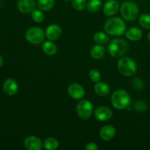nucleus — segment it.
<instances>
[{
  "mask_svg": "<svg viewBox=\"0 0 150 150\" xmlns=\"http://www.w3.org/2000/svg\"><path fill=\"white\" fill-rule=\"evenodd\" d=\"M105 32L112 36H120L125 32L126 24L120 18L112 17L104 25Z\"/></svg>",
  "mask_w": 150,
  "mask_h": 150,
  "instance_id": "f257e3e1",
  "label": "nucleus"
},
{
  "mask_svg": "<svg viewBox=\"0 0 150 150\" xmlns=\"http://www.w3.org/2000/svg\"><path fill=\"white\" fill-rule=\"evenodd\" d=\"M111 103L117 109H125L130 105L131 98L127 92L120 89L114 92L111 96Z\"/></svg>",
  "mask_w": 150,
  "mask_h": 150,
  "instance_id": "f03ea898",
  "label": "nucleus"
},
{
  "mask_svg": "<svg viewBox=\"0 0 150 150\" xmlns=\"http://www.w3.org/2000/svg\"><path fill=\"white\" fill-rule=\"evenodd\" d=\"M128 44L122 39H113L108 45V51L113 57H121L127 52Z\"/></svg>",
  "mask_w": 150,
  "mask_h": 150,
  "instance_id": "7ed1b4c3",
  "label": "nucleus"
},
{
  "mask_svg": "<svg viewBox=\"0 0 150 150\" xmlns=\"http://www.w3.org/2000/svg\"><path fill=\"white\" fill-rule=\"evenodd\" d=\"M118 69L120 73L125 76H132L137 70L136 63L130 57H123L118 61Z\"/></svg>",
  "mask_w": 150,
  "mask_h": 150,
  "instance_id": "20e7f679",
  "label": "nucleus"
},
{
  "mask_svg": "<svg viewBox=\"0 0 150 150\" xmlns=\"http://www.w3.org/2000/svg\"><path fill=\"white\" fill-rule=\"evenodd\" d=\"M120 12L125 20L133 21L139 16V7L133 1H125L122 5Z\"/></svg>",
  "mask_w": 150,
  "mask_h": 150,
  "instance_id": "39448f33",
  "label": "nucleus"
},
{
  "mask_svg": "<svg viewBox=\"0 0 150 150\" xmlns=\"http://www.w3.org/2000/svg\"><path fill=\"white\" fill-rule=\"evenodd\" d=\"M45 33L42 29L38 26L31 27L26 31V39L28 42L32 44H40L45 39Z\"/></svg>",
  "mask_w": 150,
  "mask_h": 150,
  "instance_id": "423d86ee",
  "label": "nucleus"
},
{
  "mask_svg": "<svg viewBox=\"0 0 150 150\" xmlns=\"http://www.w3.org/2000/svg\"><path fill=\"white\" fill-rule=\"evenodd\" d=\"M78 115L82 119H88L93 112V105L88 100H82L78 103L76 107Z\"/></svg>",
  "mask_w": 150,
  "mask_h": 150,
  "instance_id": "0eeeda50",
  "label": "nucleus"
},
{
  "mask_svg": "<svg viewBox=\"0 0 150 150\" xmlns=\"http://www.w3.org/2000/svg\"><path fill=\"white\" fill-rule=\"evenodd\" d=\"M67 92L71 98L76 100H81L83 98L85 95V91L83 86L76 83L70 84L68 86Z\"/></svg>",
  "mask_w": 150,
  "mask_h": 150,
  "instance_id": "6e6552de",
  "label": "nucleus"
},
{
  "mask_svg": "<svg viewBox=\"0 0 150 150\" xmlns=\"http://www.w3.org/2000/svg\"><path fill=\"white\" fill-rule=\"evenodd\" d=\"M95 117L99 121H107L112 117V111L107 106H99L95 109Z\"/></svg>",
  "mask_w": 150,
  "mask_h": 150,
  "instance_id": "1a4fd4ad",
  "label": "nucleus"
},
{
  "mask_svg": "<svg viewBox=\"0 0 150 150\" xmlns=\"http://www.w3.org/2000/svg\"><path fill=\"white\" fill-rule=\"evenodd\" d=\"M24 146L28 150H40L42 149V142L38 137L34 136H27L24 139Z\"/></svg>",
  "mask_w": 150,
  "mask_h": 150,
  "instance_id": "9d476101",
  "label": "nucleus"
},
{
  "mask_svg": "<svg viewBox=\"0 0 150 150\" xmlns=\"http://www.w3.org/2000/svg\"><path fill=\"white\" fill-rule=\"evenodd\" d=\"M45 35L50 40H57L62 35L61 27L57 24L49 25L45 30Z\"/></svg>",
  "mask_w": 150,
  "mask_h": 150,
  "instance_id": "9b49d317",
  "label": "nucleus"
},
{
  "mask_svg": "<svg viewBox=\"0 0 150 150\" xmlns=\"http://www.w3.org/2000/svg\"><path fill=\"white\" fill-rule=\"evenodd\" d=\"M36 4L35 0H18L17 2L18 10L23 13L32 12L35 9Z\"/></svg>",
  "mask_w": 150,
  "mask_h": 150,
  "instance_id": "f8f14e48",
  "label": "nucleus"
},
{
  "mask_svg": "<svg viewBox=\"0 0 150 150\" xmlns=\"http://www.w3.org/2000/svg\"><path fill=\"white\" fill-rule=\"evenodd\" d=\"M3 90L8 95H16L18 90L17 82L13 79H6L3 83Z\"/></svg>",
  "mask_w": 150,
  "mask_h": 150,
  "instance_id": "ddd939ff",
  "label": "nucleus"
},
{
  "mask_svg": "<svg viewBox=\"0 0 150 150\" xmlns=\"http://www.w3.org/2000/svg\"><path fill=\"white\" fill-rule=\"evenodd\" d=\"M116 135V129L114 126L110 125H105L100 129V136L101 139L105 141H110L112 139H114V137Z\"/></svg>",
  "mask_w": 150,
  "mask_h": 150,
  "instance_id": "4468645a",
  "label": "nucleus"
},
{
  "mask_svg": "<svg viewBox=\"0 0 150 150\" xmlns=\"http://www.w3.org/2000/svg\"><path fill=\"white\" fill-rule=\"evenodd\" d=\"M119 2L117 0H108L103 6V13L107 16H114L119 10Z\"/></svg>",
  "mask_w": 150,
  "mask_h": 150,
  "instance_id": "2eb2a0df",
  "label": "nucleus"
},
{
  "mask_svg": "<svg viewBox=\"0 0 150 150\" xmlns=\"http://www.w3.org/2000/svg\"><path fill=\"white\" fill-rule=\"evenodd\" d=\"M95 91L97 95L101 97H104L109 94L110 87L108 84H107L105 82L98 81L95 85Z\"/></svg>",
  "mask_w": 150,
  "mask_h": 150,
  "instance_id": "dca6fc26",
  "label": "nucleus"
},
{
  "mask_svg": "<svg viewBox=\"0 0 150 150\" xmlns=\"http://www.w3.org/2000/svg\"><path fill=\"white\" fill-rule=\"evenodd\" d=\"M126 37L130 40L138 41L142 38V32L137 27H131L126 32Z\"/></svg>",
  "mask_w": 150,
  "mask_h": 150,
  "instance_id": "f3484780",
  "label": "nucleus"
},
{
  "mask_svg": "<svg viewBox=\"0 0 150 150\" xmlns=\"http://www.w3.org/2000/svg\"><path fill=\"white\" fill-rule=\"evenodd\" d=\"M91 57L95 59H101L105 54V48L100 44L94 45L91 49Z\"/></svg>",
  "mask_w": 150,
  "mask_h": 150,
  "instance_id": "a211bd4d",
  "label": "nucleus"
},
{
  "mask_svg": "<svg viewBox=\"0 0 150 150\" xmlns=\"http://www.w3.org/2000/svg\"><path fill=\"white\" fill-rule=\"evenodd\" d=\"M42 51L47 55L52 56L57 53V46L54 42L51 41H46L42 45Z\"/></svg>",
  "mask_w": 150,
  "mask_h": 150,
  "instance_id": "6ab92c4d",
  "label": "nucleus"
},
{
  "mask_svg": "<svg viewBox=\"0 0 150 150\" xmlns=\"http://www.w3.org/2000/svg\"><path fill=\"white\" fill-rule=\"evenodd\" d=\"M59 142L57 139L54 137H49L46 139L44 142L43 146L46 149L55 150L58 148Z\"/></svg>",
  "mask_w": 150,
  "mask_h": 150,
  "instance_id": "aec40b11",
  "label": "nucleus"
},
{
  "mask_svg": "<svg viewBox=\"0 0 150 150\" xmlns=\"http://www.w3.org/2000/svg\"><path fill=\"white\" fill-rule=\"evenodd\" d=\"M54 0H38V6L41 10L48 11L54 6Z\"/></svg>",
  "mask_w": 150,
  "mask_h": 150,
  "instance_id": "412c9836",
  "label": "nucleus"
},
{
  "mask_svg": "<svg viewBox=\"0 0 150 150\" xmlns=\"http://www.w3.org/2000/svg\"><path fill=\"white\" fill-rule=\"evenodd\" d=\"M87 9L91 13L98 12L102 6V1L100 0H89L86 4Z\"/></svg>",
  "mask_w": 150,
  "mask_h": 150,
  "instance_id": "4be33fe9",
  "label": "nucleus"
},
{
  "mask_svg": "<svg viewBox=\"0 0 150 150\" xmlns=\"http://www.w3.org/2000/svg\"><path fill=\"white\" fill-rule=\"evenodd\" d=\"M94 40L98 44H105L109 40V38L108 35L103 32H98L94 35Z\"/></svg>",
  "mask_w": 150,
  "mask_h": 150,
  "instance_id": "5701e85b",
  "label": "nucleus"
},
{
  "mask_svg": "<svg viewBox=\"0 0 150 150\" xmlns=\"http://www.w3.org/2000/svg\"><path fill=\"white\" fill-rule=\"evenodd\" d=\"M139 23L145 29H150V15L142 14L139 18Z\"/></svg>",
  "mask_w": 150,
  "mask_h": 150,
  "instance_id": "b1692460",
  "label": "nucleus"
},
{
  "mask_svg": "<svg viewBox=\"0 0 150 150\" xmlns=\"http://www.w3.org/2000/svg\"><path fill=\"white\" fill-rule=\"evenodd\" d=\"M32 18L33 21H35L37 23H40L45 18V16L44 13H42V10H34L32 12Z\"/></svg>",
  "mask_w": 150,
  "mask_h": 150,
  "instance_id": "393cba45",
  "label": "nucleus"
},
{
  "mask_svg": "<svg viewBox=\"0 0 150 150\" xmlns=\"http://www.w3.org/2000/svg\"><path fill=\"white\" fill-rule=\"evenodd\" d=\"M72 4L76 10L81 11L86 7V0H72Z\"/></svg>",
  "mask_w": 150,
  "mask_h": 150,
  "instance_id": "a878e982",
  "label": "nucleus"
},
{
  "mask_svg": "<svg viewBox=\"0 0 150 150\" xmlns=\"http://www.w3.org/2000/svg\"><path fill=\"white\" fill-rule=\"evenodd\" d=\"M89 78L92 81L98 82L100 79V73L96 69H92L89 72Z\"/></svg>",
  "mask_w": 150,
  "mask_h": 150,
  "instance_id": "bb28decb",
  "label": "nucleus"
},
{
  "mask_svg": "<svg viewBox=\"0 0 150 150\" xmlns=\"http://www.w3.org/2000/svg\"><path fill=\"white\" fill-rule=\"evenodd\" d=\"M135 108L137 111H144L146 108V103L144 102L143 100H139L135 104Z\"/></svg>",
  "mask_w": 150,
  "mask_h": 150,
  "instance_id": "cd10ccee",
  "label": "nucleus"
},
{
  "mask_svg": "<svg viewBox=\"0 0 150 150\" xmlns=\"http://www.w3.org/2000/svg\"><path fill=\"white\" fill-rule=\"evenodd\" d=\"M98 146L94 142H90V143H88L86 146V149L87 150H97L98 149Z\"/></svg>",
  "mask_w": 150,
  "mask_h": 150,
  "instance_id": "c85d7f7f",
  "label": "nucleus"
},
{
  "mask_svg": "<svg viewBox=\"0 0 150 150\" xmlns=\"http://www.w3.org/2000/svg\"><path fill=\"white\" fill-rule=\"evenodd\" d=\"M2 64H3V58H2V57L0 55V67L2 65Z\"/></svg>",
  "mask_w": 150,
  "mask_h": 150,
  "instance_id": "c756f323",
  "label": "nucleus"
},
{
  "mask_svg": "<svg viewBox=\"0 0 150 150\" xmlns=\"http://www.w3.org/2000/svg\"><path fill=\"white\" fill-rule=\"evenodd\" d=\"M148 40H149V41L150 42V32L149 33V35H148Z\"/></svg>",
  "mask_w": 150,
  "mask_h": 150,
  "instance_id": "7c9ffc66",
  "label": "nucleus"
},
{
  "mask_svg": "<svg viewBox=\"0 0 150 150\" xmlns=\"http://www.w3.org/2000/svg\"><path fill=\"white\" fill-rule=\"evenodd\" d=\"M64 1H70V0H64Z\"/></svg>",
  "mask_w": 150,
  "mask_h": 150,
  "instance_id": "2f4dec72",
  "label": "nucleus"
}]
</instances>
